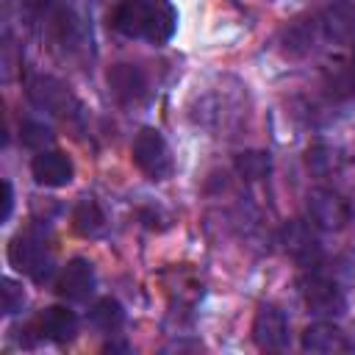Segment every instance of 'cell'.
Segmentation results:
<instances>
[{
	"instance_id": "obj_1",
	"label": "cell",
	"mask_w": 355,
	"mask_h": 355,
	"mask_svg": "<svg viewBox=\"0 0 355 355\" xmlns=\"http://www.w3.org/2000/svg\"><path fill=\"white\" fill-rule=\"evenodd\" d=\"M111 25L128 39L164 44L175 36L178 11L169 0H122L111 14Z\"/></svg>"
},
{
	"instance_id": "obj_2",
	"label": "cell",
	"mask_w": 355,
	"mask_h": 355,
	"mask_svg": "<svg viewBox=\"0 0 355 355\" xmlns=\"http://www.w3.org/2000/svg\"><path fill=\"white\" fill-rule=\"evenodd\" d=\"M8 263L28 275L33 283H44L53 272V258H50V250L44 244V239L36 233V230H25L19 236L11 239L8 244Z\"/></svg>"
},
{
	"instance_id": "obj_3",
	"label": "cell",
	"mask_w": 355,
	"mask_h": 355,
	"mask_svg": "<svg viewBox=\"0 0 355 355\" xmlns=\"http://www.w3.org/2000/svg\"><path fill=\"white\" fill-rule=\"evenodd\" d=\"M130 155H133V164L150 178V180H164L172 175V155H169V147L164 141V136L155 130V128H141L133 139V147H130Z\"/></svg>"
},
{
	"instance_id": "obj_4",
	"label": "cell",
	"mask_w": 355,
	"mask_h": 355,
	"mask_svg": "<svg viewBox=\"0 0 355 355\" xmlns=\"http://www.w3.org/2000/svg\"><path fill=\"white\" fill-rule=\"evenodd\" d=\"M280 244H283L286 255L291 261H297L300 266H316L322 261V244L313 230V222L308 225L302 219H288L280 227Z\"/></svg>"
},
{
	"instance_id": "obj_5",
	"label": "cell",
	"mask_w": 355,
	"mask_h": 355,
	"mask_svg": "<svg viewBox=\"0 0 355 355\" xmlns=\"http://www.w3.org/2000/svg\"><path fill=\"white\" fill-rule=\"evenodd\" d=\"M308 216L313 227L341 230L349 222V202L333 189H311L308 191Z\"/></svg>"
},
{
	"instance_id": "obj_6",
	"label": "cell",
	"mask_w": 355,
	"mask_h": 355,
	"mask_svg": "<svg viewBox=\"0 0 355 355\" xmlns=\"http://www.w3.org/2000/svg\"><path fill=\"white\" fill-rule=\"evenodd\" d=\"M302 297L308 311L316 316H338L344 311V291L338 288L336 280L324 275H311L302 283Z\"/></svg>"
},
{
	"instance_id": "obj_7",
	"label": "cell",
	"mask_w": 355,
	"mask_h": 355,
	"mask_svg": "<svg viewBox=\"0 0 355 355\" xmlns=\"http://www.w3.org/2000/svg\"><path fill=\"white\" fill-rule=\"evenodd\" d=\"M252 341L261 349H283L288 344V322L277 305H261L252 322Z\"/></svg>"
},
{
	"instance_id": "obj_8",
	"label": "cell",
	"mask_w": 355,
	"mask_h": 355,
	"mask_svg": "<svg viewBox=\"0 0 355 355\" xmlns=\"http://www.w3.org/2000/svg\"><path fill=\"white\" fill-rule=\"evenodd\" d=\"M322 36L333 44H347L355 36V6L349 0H333L316 19Z\"/></svg>"
},
{
	"instance_id": "obj_9",
	"label": "cell",
	"mask_w": 355,
	"mask_h": 355,
	"mask_svg": "<svg viewBox=\"0 0 355 355\" xmlns=\"http://www.w3.org/2000/svg\"><path fill=\"white\" fill-rule=\"evenodd\" d=\"M55 291L69 302H86L94 291V266L86 258H72L64 266Z\"/></svg>"
},
{
	"instance_id": "obj_10",
	"label": "cell",
	"mask_w": 355,
	"mask_h": 355,
	"mask_svg": "<svg viewBox=\"0 0 355 355\" xmlns=\"http://www.w3.org/2000/svg\"><path fill=\"white\" fill-rule=\"evenodd\" d=\"M31 172L36 178V183L50 186V189L67 186L72 180V175H75L72 161L64 153H58V150H42V153H36L33 161H31Z\"/></svg>"
},
{
	"instance_id": "obj_11",
	"label": "cell",
	"mask_w": 355,
	"mask_h": 355,
	"mask_svg": "<svg viewBox=\"0 0 355 355\" xmlns=\"http://www.w3.org/2000/svg\"><path fill=\"white\" fill-rule=\"evenodd\" d=\"M302 349L305 352L336 355V352H347L349 341H347V336H344V330L338 324H333V322H313L302 333Z\"/></svg>"
},
{
	"instance_id": "obj_12",
	"label": "cell",
	"mask_w": 355,
	"mask_h": 355,
	"mask_svg": "<svg viewBox=\"0 0 355 355\" xmlns=\"http://www.w3.org/2000/svg\"><path fill=\"white\" fill-rule=\"evenodd\" d=\"M36 327H39L42 338H47L53 344H67L78 333V316L64 305H53V308H44L39 313Z\"/></svg>"
},
{
	"instance_id": "obj_13",
	"label": "cell",
	"mask_w": 355,
	"mask_h": 355,
	"mask_svg": "<svg viewBox=\"0 0 355 355\" xmlns=\"http://www.w3.org/2000/svg\"><path fill=\"white\" fill-rule=\"evenodd\" d=\"M108 89L119 103H136L147 92V80L133 64H114L108 69Z\"/></svg>"
},
{
	"instance_id": "obj_14",
	"label": "cell",
	"mask_w": 355,
	"mask_h": 355,
	"mask_svg": "<svg viewBox=\"0 0 355 355\" xmlns=\"http://www.w3.org/2000/svg\"><path fill=\"white\" fill-rule=\"evenodd\" d=\"M28 97L36 108H44L53 114H67L72 103V94L67 92V86L58 83L55 78H33L28 83Z\"/></svg>"
},
{
	"instance_id": "obj_15",
	"label": "cell",
	"mask_w": 355,
	"mask_h": 355,
	"mask_svg": "<svg viewBox=\"0 0 355 355\" xmlns=\"http://www.w3.org/2000/svg\"><path fill=\"white\" fill-rule=\"evenodd\" d=\"M125 322V308L114 297H103L89 308V324L100 333H114Z\"/></svg>"
},
{
	"instance_id": "obj_16",
	"label": "cell",
	"mask_w": 355,
	"mask_h": 355,
	"mask_svg": "<svg viewBox=\"0 0 355 355\" xmlns=\"http://www.w3.org/2000/svg\"><path fill=\"white\" fill-rule=\"evenodd\" d=\"M72 222H75V230L83 233V236H97L105 227V216H103V211H100V205L94 200H83L75 208Z\"/></svg>"
},
{
	"instance_id": "obj_17",
	"label": "cell",
	"mask_w": 355,
	"mask_h": 355,
	"mask_svg": "<svg viewBox=\"0 0 355 355\" xmlns=\"http://www.w3.org/2000/svg\"><path fill=\"white\" fill-rule=\"evenodd\" d=\"M236 169L244 180H261L269 175L272 169V161H269V153H261V150H247V153H239L236 155Z\"/></svg>"
},
{
	"instance_id": "obj_18",
	"label": "cell",
	"mask_w": 355,
	"mask_h": 355,
	"mask_svg": "<svg viewBox=\"0 0 355 355\" xmlns=\"http://www.w3.org/2000/svg\"><path fill=\"white\" fill-rule=\"evenodd\" d=\"M19 139H22V144H25V147H31V150L42 153V150L53 141V130H50L44 122L28 119V122H22V128H19Z\"/></svg>"
},
{
	"instance_id": "obj_19",
	"label": "cell",
	"mask_w": 355,
	"mask_h": 355,
	"mask_svg": "<svg viewBox=\"0 0 355 355\" xmlns=\"http://www.w3.org/2000/svg\"><path fill=\"white\" fill-rule=\"evenodd\" d=\"M308 166H311V172H316V175H327V172H333V169L338 166V153L330 150V147H324V144L311 147V150H308Z\"/></svg>"
},
{
	"instance_id": "obj_20",
	"label": "cell",
	"mask_w": 355,
	"mask_h": 355,
	"mask_svg": "<svg viewBox=\"0 0 355 355\" xmlns=\"http://www.w3.org/2000/svg\"><path fill=\"white\" fill-rule=\"evenodd\" d=\"M22 302H25V294H22V286L11 277H3V313H19L22 311Z\"/></svg>"
},
{
	"instance_id": "obj_21",
	"label": "cell",
	"mask_w": 355,
	"mask_h": 355,
	"mask_svg": "<svg viewBox=\"0 0 355 355\" xmlns=\"http://www.w3.org/2000/svg\"><path fill=\"white\" fill-rule=\"evenodd\" d=\"M286 42H288V50H308L311 42H313V25H308V22H294V25L286 31Z\"/></svg>"
},
{
	"instance_id": "obj_22",
	"label": "cell",
	"mask_w": 355,
	"mask_h": 355,
	"mask_svg": "<svg viewBox=\"0 0 355 355\" xmlns=\"http://www.w3.org/2000/svg\"><path fill=\"white\" fill-rule=\"evenodd\" d=\"M11 208H14V191H11V183L3 180V211H0V222H8Z\"/></svg>"
},
{
	"instance_id": "obj_23",
	"label": "cell",
	"mask_w": 355,
	"mask_h": 355,
	"mask_svg": "<svg viewBox=\"0 0 355 355\" xmlns=\"http://www.w3.org/2000/svg\"><path fill=\"white\" fill-rule=\"evenodd\" d=\"M352 69H355V47H352Z\"/></svg>"
}]
</instances>
